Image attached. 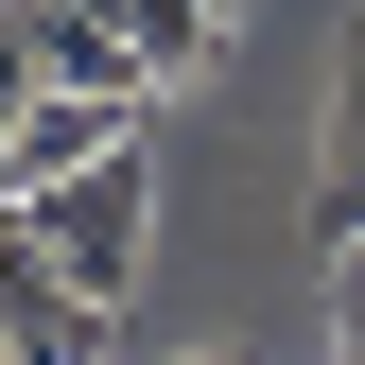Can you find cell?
<instances>
[{"instance_id": "cell-12", "label": "cell", "mask_w": 365, "mask_h": 365, "mask_svg": "<svg viewBox=\"0 0 365 365\" xmlns=\"http://www.w3.org/2000/svg\"><path fill=\"white\" fill-rule=\"evenodd\" d=\"M209 18H226V0H209Z\"/></svg>"}, {"instance_id": "cell-11", "label": "cell", "mask_w": 365, "mask_h": 365, "mask_svg": "<svg viewBox=\"0 0 365 365\" xmlns=\"http://www.w3.org/2000/svg\"><path fill=\"white\" fill-rule=\"evenodd\" d=\"M192 365H244V348H192Z\"/></svg>"}, {"instance_id": "cell-9", "label": "cell", "mask_w": 365, "mask_h": 365, "mask_svg": "<svg viewBox=\"0 0 365 365\" xmlns=\"http://www.w3.org/2000/svg\"><path fill=\"white\" fill-rule=\"evenodd\" d=\"M0 209H18V140H0Z\"/></svg>"}, {"instance_id": "cell-5", "label": "cell", "mask_w": 365, "mask_h": 365, "mask_svg": "<svg viewBox=\"0 0 365 365\" xmlns=\"http://www.w3.org/2000/svg\"><path fill=\"white\" fill-rule=\"evenodd\" d=\"M0 140H18V209H35V192H70L105 140H140V122H122V105H87V87H18V122H0Z\"/></svg>"}, {"instance_id": "cell-4", "label": "cell", "mask_w": 365, "mask_h": 365, "mask_svg": "<svg viewBox=\"0 0 365 365\" xmlns=\"http://www.w3.org/2000/svg\"><path fill=\"white\" fill-rule=\"evenodd\" d=\"M331 244H365V18L331 53V105H313V261Z\"/></svg>"}, {"instance_id": "cell-3", "label": "cell", "mask_w": 365, "mask_h": 365, "mask_svg": "<svg viewBox=\"0 0 365 365\" xmlns=\"http://www.w3.org/2000/svg\"><path fill=\"white\" fill-rule=\"evenodd\" d=\"M18 35H35V87H87V105H122V122L157 105V70L122 53V18H105V0H18Z\"/></svg>"}, {"instance_id": "cell-6", "label": "cell", "mask_w": 365, "mask_h": 365, "mask_svg": "<svg viewBox=\"0 0 365 365\" xmlns=\"http://www.w3.org/2000/svg\"><path fill=\"white\" fill-rule=\"evenodd\" d=\"M105 18H122V53H140L157 87H192V70L226 53V18H209V0H105Z\"/></svg>"}, {"instance_id": "cell-2", "label": "cell", "mask_w": 365, "mask_h": 365, "mask_svg": "<svg viewBox=\"0 0 365 365\" xmlns=\"http://www.w3.org/2000/svg\"><path fill=\"white\" fill-rule=\"evenodd\" d=\"M0 331H18L35 365H87V348H105V296L53 261V226H35V209H0Z\"/></svg>"}, {"instance_id": "cell-7", "label": "cell", "mask_w": 365, "mask_h": 365, "mask_svg": "<svg viewBox=\"0 0 365 365\" xmlns=\"http://www.w3.org/2000/svg\"><path fill=\"white\" fill-rule=\"evenodd\" d=\"M331 365H365V244H331Z\"/></svg>"}, {"instance_id": "cell-8", "label": "cell", "mask_w": 365, "mask_h": 365, "mask_svg": "<svg viewBox=\"0 0 365 365\" xmlns=\"http://www.w3.org/2000/svg\"><path fill=\"white\" fill-rule=\"evenodd\" d=\"M18 87H35V35H18V0H0V122H18Z\"/></svg>"}, {"instance_id": "cell-1", "label": "cell", "mask_w": 365, "mask_h": 365, "mask_svg": "<svg viewBox=\"0 0 365 365\" xmlns=\"http://www.w3.org/2000/svg\"><path fill=\"white\" fill-rule=\"evenodd\" d=\"M35 226H53V261L122 313V296H140V261H157V157H140V140H105L70 192H35Z\"/></svg>"}, {"instance_id": "cell-10", "label": "cell", "mask_w": 365, "mask_h": 365, "mask_svg": "<svg viewBox=\"0 0 365 365\" xmlns=\"http://www.w3.org/2000/svg\"><path fill=\"white\" fill-rule=\"evenodd\" d=\"M0 365H35V348H18V331H0Z\"/></svg>"}]
</instances>
